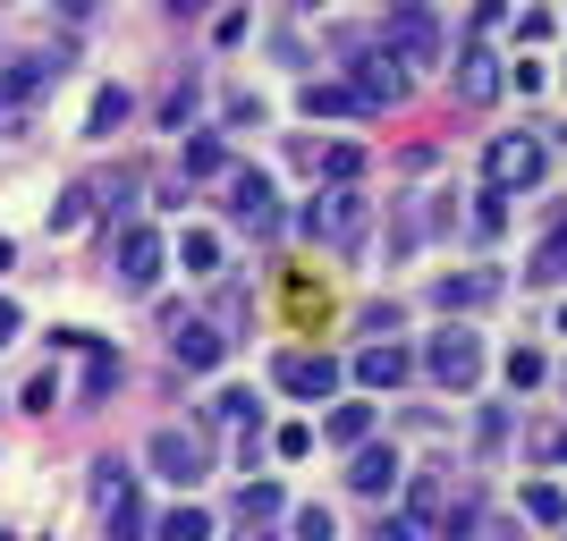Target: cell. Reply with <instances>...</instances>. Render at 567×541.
Returning a JSON list of instances; mask_svg holds the SVG:
<instances>
[{
	"label": "cell",
	"mask_w": 567,
	"mask_h": 541,
	"mask_svg": "<svg viewBox=\"0 0 567 541\" xmlns=\"http://www.w3.org/2000/svg\"><path fill=\"white\" fill-rule=\"evenodd\" d=\"M280 482H246V499H237V524H246V533H262V524H280Z\"/></svg>",
	"instance_id": "obj_18"
},
{
	"label": "cell",
	"mask_w": 567,
	"mask_h": 541,
	"mask_svg": "<svg viewBox=\"0 0 567 541\" xmlns=\"http://www.w3.org/2000/svg\"><path fill=\"white\" fill-rule=\"evenodd\" d=\"M355 111H390V102H406L415 94V69L406 60H390V51H355Z\"/></svg>",
	"instance_id": "obj_4"
},
{
	"label": "cell",
	"mask_w": 567,
	"mask_h": 541,
	"mask_svg": "<svg viewBox=\"0 0 567 541\" xmlns=\"http://www.w3.org/2000/svg\"><path fill=\"white\" fill-rule=\"evenodd\" d=\"M153 541H213V517H204V508L187 499V508H169V517L153 524Z\"/></svg>",
	"instance_id": "obj_20"
},
{
	"label": "cell",
	"mask_w": 567,
	"mask_h": 541,
	"mask_svg": "<svg viewBox=\"0 0 567 541\" xmlns=\"http://www.w3.org/2000/svg\"><path fill=\"white\" fill-rule=\"evenodd\" d=\"M9 339H18V305H9V296H0V347H9Z\"/></svg>",
	"instance_id": "obj_36"
},
{
	"label": "cell",
	"mask_w": 567,
	"mask_h": 541,
	"mask_svg": "<svg viewBox=\"0 0 567 541\" xmlns=\"http://www.w3.org/2000/svg\"><path fill=\"white\" fill-rule=\"evenodd\" d=\"M111 389H118V355L94 339V347H85V381H76V398H85V406H111Z\"/></svg>",
	"instance_id": "obj_15"
},
{
	"label": "cell",
	"mask_w": 567,
	"mask_h": 541,
	"mask_svg": "<svg viewBox=\"0 0 567 541\" xmlns=\"http://www.w3.org/2000/svg\"><path fill=\"white\" fill-rule=\"evenodd\" d=\"M111 262H118V288H153L162 280V262H169V246H162V229H144V220H127L118 229V246H111Z\"/></svg>",
	"instance_id": "obj_6"
},
{
	"label": "cell",
	"mask_w": 567,
	"mask_h": 541,
	"mask_svg": "<svg viewBox=\"0 0 567 541\" xmlns=\"http://www.w3.org/2000/svg\"><path fill=\"white\" fill-rule=\"evenodd\" d=\"M508 381H517V389H543V381H550V364H543L534 347H517V355H508Z\"/></svg>",
	"instance_id": "obj_31"
},
{
	"label": "cell",
	"mask_w": 567,
	"mask_h": 541,
	"mask_svg": "<svg viewBox=\"0 0 567 541\" xmlns=\"http://www.w3.org/2000/svg\"><path fill=\"white\" fill-rule=\"evenodd\" d=\"M85 220H94V187H85V178H76V187L60 195V212H51V229L69 237V229H85Z\"/></svg>",
	"instance_id": "obj_26"
},
{
	"label": "cell",
	"mask_w": 567,
	"mask_h": 541,
	"mask_svg": "<svg viewBox=\"0 0 567 541\" xmlns=\"http://www.w3.org/2000/svg\"><path fill=\"white\" fill-rule=\"evenodd\" d=\"M525 517L534 524H567V491L559 482H534V491H525Z\"/></svg>",
	"instance_id": "obj_27"
},
{
	"label": "cell",
	"mask_w": 567,
	"mask_h": 541,
	"mask_svg": "<svg viewBox=\"0 0 567 541\" xmlns=\"http://www.w3.org/2000/svg\"><path fill=\"white\" fill-rule=\"evenodd\" d=\"M450 517V491H441V474H424V482H406V524L424 533V524Z\"/></svg>",
	"instance_id": "obj_17"
},
{
	"label": "cell",
	"mask_w": 567,
	"mask_h": 541,
	"mask_svg": "<svg viewBox=\"0 0 567 541\" xmlns=\"http://www.w3.org/2000/svg\"><path fill=\"white\" fill-rule=\"evenodd\" d=\"M534 280H543V288H559V280H567V220H559V237H550L543 254H534Z\"/></svg>",
	"instance_id": "obj_30"
},
{
	"label": "cell",
	"mask_w": 567,
	"mask_h": 541,
	"mask_svg": "<svg viewBox=\"0 0 567 541\" xmlns=\"http://www.w3.org/2000/svg\"><path fill=\"white\" fill-rule=\"evenodd\" d=\"M169 9H178V18H187V9H213V0H169Z\"/></svg>",
	"instance_id": "obj_38"
},
{
	"label": "cell",
	"mask_w": 567,
	"mask_h": 541,
	"mask_svg": "<svg viewBox=\"0 0 567 541\" xmlns=\"http://www.w3.org/2000/svg\"><path fill=\"white\" fill-rule=\"evenodd\" d=\"M406 373H415V355H406V347H364V355H355V381H364V389H399Z\"/></svg>",
	"instance_id": "obj_12"
},
{
	"label": "cell",
	"mask_w": 567,
	"mask_h": 541,
	"mask_svg": "<svg viewBox=\"0 0 567 541\" xmlns=\"http://www.w3.org/2000/svg\"><path fill=\"white\" fill-rule=\"evenodd\" d=\"M280 389H288V398H331L339 364H331V355H313V347H288L280 355Z\"/></svg>",
	"instance_id": "obj_9"
},
{
	"label": "cell",
	"mask_w": 567,
	"mask_h": 541,
	"mask_svg": "<svg viewBox=\"0 0 567 541\" xmlns=\"http://www.w3.org/2000/svg\"><path fill=\"white\" fill-rule=\"evenodd\" d=\"M25 406H34V415H51V406H60V381L34 373V381H25Z\"/></svg>",
	"instance_id": "obj_33"
},
{
	"label": "cell",
	"mask_w": 567,
	"mask_h": 541,
	"mask_svg": "<svg viewBox=\"0 0 567 541\" xmlns=\"http://www.w3.org/2000/svg\"><path fill=\"white\" fill-rule=\"evenodd\" d=\"M0 541H18V533H0Z\"/></svg>",
	"instance_id": "obj_42"
},
{
	"label": "cell",
	"mask_w": 567,
	"mask_h": 541,
	"mask_svg": "<svg viewBox=\"0 0 567 541\" xmlns=\"http://www.w3.org/2000/svg\"><path fill=\"white\" fill-rule=\"evenodd\" d=\"M415 364H424L441 389H474V381H483V339H474L466 322H450V330H432V339H424Z\"/></svg>",
	"instance_id": "obj_2"
},
{
	"label": "cell",
	"mask_w": 567,
	"mask_h": 541,
	"mask_svg": "<svg viewBox=\"0 0 567 541\" xmlns=\"http://www.w3.org/2000/svg\"><path fill=\"white\" fill-rule=\"evenodd\" d=\"M169 347H178V364H187V373H213L220 355V330H204V322H169Z\"/></svg>",
	"instance_id": "obj_11"
},
{
	"label": "cell",
	"mask_w": 567,
	"mask_h": 541,
	"mask_svg": "<svg viewBox=\"0 0 567 541\" xmlns=\"http://www.w3.org/2000/svg\"><path fill=\"white\" fill-rule=\"evenodd\" d=\"M381 51L424 76L432 60H441V18H432L424 0H390V9H381Z\"/></svg>",
	"instance_id": "obj_1"
},
{
	"label": "cell",
	"mask_w": 567,
	"mask_h": 541,
	"mask_svg": "<svg viewBox=\"0 0 567 541\" xmlns=\"http://www.w3.org/2000/svg\"><path fill=\"white\" fill-rule=\"evenodd\" d=\"M0 271H9V237H0Z\"/></svg>",
	"instance_id": "obj_39"
},
{
	"label": "cell",
	"mask_w": 567,
	"mask_h": 541,
	"mask_svg": "<svg viewBox=\"0 0 567 541\" xmlns=\"http://www.w3.org/2000/svg\"><path fill=\"white\" fill-rule=\"evenodd\" d=\"M559 339H567V305H559Z\"/></svg>",
	"instance_id": "obj_40"
},
{
	"label": "cell",
	"mask_w": 567,
	"mask_h": 541,
	"mask_svg": "<svg viewBox=\"0 0 567 541\" xmlns=\"http://www.w3.org/2000/svg\"><path fill=\"white\" fill-rule=\"evenodd\" d=\"M373 541H415V524H406V517H381V524H373Z\"/></svg>",
	"instance_id": "obj_35"
},
{
	"label": "cell",
	"mask_w": 567,
	"mask_h": 541,
	"mask_svg": "<svg viewBox=\"0 0 567 541\" xmlns=\"http://www.w3.org/2000/svg\"><path fill=\"white\" fill-rule=\"evenodd\" d=\"M297 102H306V118H348V111H355V94H348V85H322V76H313V85H306Z\"/></svg>",
	"instance_id": "obj_22"
},
{
	"label": "cell",
	"mask_w": 567,
	"mask_h": 541,
	"mask_svg": "<svg viewBox=\"0 0 567 541\" xmlns=\"http://www.w3.org/2000/svg\"><path fill=\"white\" fill-rule=\"evenodd\" d=\"M313 169H331L339 187H355V169H364V144H306Z\"/></svg>",
	"instance_id": "obj_19"
},
{
	"label": "cell",
	"mask_w": 567,
	"mask_h": 541,
	"mask_svg": "<svg viewBox=\"0 0 567 541\" xmlns=\"http://www.w3.org/2000/svg\"><path fill=\"white\" fill-rule=\"evenodd\" d=\"M127 111H136V102H127V85H102V94H94V111H85V136H111V127H118Z\"/></svg>",
	"instance_id": "obj_21"
},
{
	"label": "cell",
	"mask_w": 567,
	"mask_h": 541,
	"mask_svg": "<svg viewBox=\"0 0 567 541\" xmlns=\"http://www.w3.org/2000/svg\"><path fill=\"white\" fill-rule=\"evenodd\" d=\"M390 482H399V448H390V440H364V448H348V491L381 499Z\"/></svg>",
	"instance_id": "obj_10"
},
{
	"label": "cell",
	"mask_w": 567,
	"mask_h": 541,
	"mask_svg": "<svg viewBox=\"0 0 567 541\" xmlns=\"http://www.w3.org/2000/svg\"><path fill=\"white\" fill-rule=\"evenodd\" d=\"M306 9H322V0H306Z\"/></svg>",
	"instance_id": "obj_41"
},
{
	"label": "cell",
	"mask_w": 567,
	"mask_h": 541,
	"mask_svg": "<svg viewBox=\"0 0 567 541\" xmlns=\"http://www.w3.org/2000/svg\"><path fill=\"white\" fill-rule=\"evenodd\" d=\"M457 94H466V102H492V94H499V60H492L483 43L457 60Z\"/></svg>",
	"instance_id": "obj_16"
},
{
	"label": "cell",
	"mask_w": 567,
	"mask_h": 541,
	"mask_svg": "<svg viewBox=\"0 0 567 541\" xmlns=\"http://www.w3.org/2000/svg\"><path fill=\"white\" fill-rule=\"evenodd\" d=\"M288 541H339L331 508H297V517H288Z\"/></svg>",
	"instance_id": "obj_29"
},
{
	"label": "cell",
	"mask_w": 567,
	"mask_h": 541,
	"mask_svg": "<svg viewBox=\"0 0 567 541\" xmlns=\"http://www.w3.org/2000/svg\"><path fill=\"white\" fill-rule=\"evenodd\" d=\"M43 76H51V60H34V51H25V60H9V69H0V111L34 102V94H43Z\"/></svg>",
	"instance_id": "obj_14"
},
{
	"label": "cell",
	"mask_w": 567,
	"mask_h": 541,
	"mask_svg": "<svg viewBox=\"0 0 567 541\" xmlns=\"http://www.w3.org/2000/svg\"><path fill=\"white\" fill-rule=\"evenodd\" d=\"M322 440H339V448H364V440H373V406H364V398H339L331 415H322Z\"/></svg>",
	"instance_id": "obj_13"
},
{
	"label": "cell",
	"mask_w": 567,
	"mask_h": 541,
	"mask_svg": "<svg viewBox=\"0 0 567 541\" xmlns=\"http://www.w3.org/2000/svg\"><path fill=\"white\" fill-rule=\"evenodd\" d=\"M432 296H441V305H483V296H492V271H457V280H441V288H432Z\"/></svg>",
	"instance_id": "obj_23"
},
{
	"label": "cell",
	"mask_w": 567,
	"mask_h": 541,
	"mask_svg": "<svg viewBox=\"0 0 567 541\" xmlns=\"http://www.w3.org/2000/svg\"><path fill=\"white\" fill-rule=\"evenodd\" d=\"M229 169V144L220 136H187V178H220Z\"/></svg>",
	"instance_id": "obj_24"
},
{
	"label": "cell",
	"mask_w": 567,
	"mask_h": 541,
	"mask_svg": "<svg viewBox=\"0 0 567 541\" xmlns=\"http://www.w3.org/2000/svg\"><path fill=\"white\" fill-rule=\"evenodd\" d=\"M229 204H237V229H255V237H271V229H280V187H271L262 169H237Z\"/></svg>",
	"instance_id": "obj_8"
},
{
	"label": "cell",
	"mask_w": 567,
	"mask_h": 541,
	"mask_svg": "<svg viewBox=\"0 0 567 541\" xmlns=\"http://www.w3.org/2000/svg\"><path fill=\"white\" fill-rule=\"evenodd\" d=\"M543 448H550V457H559V466H567V431H550V440H543Z\"/></svg>",
	"instance_id": "obj_37"
},
{
	"label": "cell",
	"mask_w": 567,
	"mask_h": 541,
	"mask_svg": "<svg viewBox=\"0 0 567 541\" xmlns=\"http://www.w3.org/2000/svg\"><path fill=\"white\" fill-rule=\"evenodd\" d=\"M178 262H187V271H220V237L187 229V237H178Z\"/></svg>",
	"instance_id": "obj_28"
},
{
	"label": "cell",
	"mask_w": 567,
	"mask_h": 541,
	"mask_svg": "<svg viewBox=\"0 0 567 541\" xmlns=\"http://www.w3.org/2000/svg\"><path fill=\"white\" fill-rule=\"evenodd\" d=\"M550 136H499L492 153H483V178H492V195H517V187H543V153Z\"/></svg>",
	"instance_id": "obj_3"
},
{
	"label": "cell",
	"mask_w": 567,
	"mask_h": 541,
	"mask_svg": "<svg viewBox=\"0 0 567 541\" xmlns=\"http://www.w3.org/2000/svg\"><path fill=\"white\" fill-rule=\"evenodd\" d=\"M144 457H153V474H162V482H204V474H213V440H204V431H153V448H144Z\"/></svg>",
	"instance_id": "obj_5"
},
{
	"label": "cell",
	"mask_w": 567,
	"mask_h": 541,
	"mask_svg": "<svg viewBox=\"0 0 567 541\" xmlns=\"http://www.w3.org/2000/svg\"><path fill=\"white\" fill-rule=\"evenodd\" d=\"M213 415H220V424H255V398H246V389H220Z\"/></svg>",
	"instance_id": "obj_32"
},
{
	"label": "cell",
	"mask_w": 567,
	"mask_h": 541,
	"mask_svg": "<svg viewBox=\"0 0 567 541\" xmlns=\"http://www.w3.org/2000/svg\"><path fill=\"white\" fill-rule=\"evenodd\" d=\"M271 448H280V457H306L313 431H306V424H280V440H271Z\"/></svg>",
	"instance_id": "obj_34"
},
{
	"label": "cell",
	"mask_w": 567,
	"mask_h": 541,
	"mask_svg": "<svg viewBox=\"0 0 567 541\" xmlns=\"http://www.w3.org/2000/svg\"><path fill=\"white\" fill-rule=\"evenodd\" d=\"M111 541H144V499H136V482L111 499Z\"/></svg>",
	"instance_id": "obj_25"
},
{
	"label": "cell",
	"mask_w": 567,
	"mask_h": 541,
	"mask_svg": "<svg viewBox=\"0 0 567 541\" xmlns=\"http://www.w3.org/2000/svg\"><path fill=\"white\" fill-rule=\"evenodd\" d=\"M306 229L322 237V246H339V254H348L355 237H364V195H355V187H331V195H313Z\"/></svg>",
	"instance_id": "obj_7"
}]
</instances>
